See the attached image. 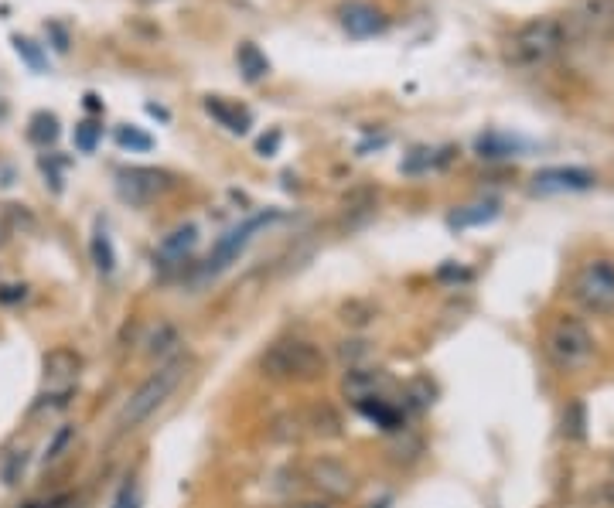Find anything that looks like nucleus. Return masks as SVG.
<instances>
[{
    "mask_svg": "<svg viewBox=\"0 0 614 508\" xmlns=\"http://www.w3.org/2000/svg\"><path fill=\"white\" fill-rule=\"evenodd\" d=\"M188 365H192V358L188 355H174L171 362L157 365L151 376L130 393L127 403H123L120 416H116V430L127 433V430H137L144 420H151V416L168 403V396L174 393V389L181 386V379L188 376Z\"/></svg>",
    "mask_w": 614,
    "mask_h": 508,
    "instance_id": "obj_1",
    "label": "nucleus"
},
{
    "mask_svg": "<svg viewBox=\"0 0 614 508\" xmlns=\"http://www.w3.org/2000/svg\"><path fill=\"white\" fill-rule=\"evenodd\" d=\"M260 372L273 382H318L328 372V358L311 341H273L260 355Z\"/></svg>",
    "mask_w": 614,
    "mask_h": 508,
    "instance_id": "obj_2",
    "label": "nucleus"
},
{
    "mask_svg": "<svg viewBox=\"0 0 614 508\" xmlns=\"http://www.w3.org/2000/svg\"><path fill=\"white\" fill-rule=\"evenodd\" d=\"M563 48V24L553 18H536L529 24H522L509 45V55L516 65H526V69H536V65H546L560 55Z\"/></svg>",
    "mask_w": 614,
    "mask_h": 508,
    "instance_id": "obj_3",
    "label": "nucleus"
},
{
    "mask_svg": "<svg viewBox=\"0 0 614 508\" xmlns=\"http://www.w3.org/2000/svg\"><path fill=\"white\" fill-rule=\"evenodd\" d=\"M546 352H550L553 365L563 372L584 369L587 362L594 358V338L587 331L584 321L577 318H560L546 335Z\"/></svg>",
    "mask_w": 614,
    "mask_h": 508,
    "instance_id": "obj_4",
    "label": "nucleus"
},
{
    "mask_svg": "<svg viewBox=\"0 0 614 508\" xmlns=\"http://www.w3.org/2000/svg\"><path fill=\"white\" fill-rule=\"evenodd\" d=\"M574 297L584 311L611 314L614 311V266L604 260L587 263L574 277Z\"/></svg>",
    "mask_w": 614,
    "mask_h": 508,
    "instance_id": "obj_5",
    "label": "nucleus"
},
{
    "mask_svg": "<svg viewBox=\"0 0 614 508\" xmlns=\"http://www.w3.org/2000/svg\"><path fill=\"white\" fill-rule=\"evenodd\" d=\"M277 219H280V212H256V215H250V219L243 222V226L229 229L226 236H222L219 243H215L212 256H209V266H205V273H212V277H215V273H222L232 260H236L239 253H243L246 246H250V239L256 236V232L267 229L270 222H277Z\"/></svg>",
    "mask_w": 614,
    "mask_h": 508,
    "instance_id": "obj_6",
    "label": "nucleus"
},
{
    "mask_svg": "<svg viewBox=\"0 0 614 508\" xmlns=\"http://www.w3.org/2000/svg\"><path fill=\"white\" fill-rule=\"evenodd\" d=\"M171 174L157 171V168H123L116 171V191H120L123 202L130 205H147L154 198H161L164 191H171Z\"/></svg>",
    "mask_w": 614,
    "mask_h": 508,
    "instance_id": "obj_7",
    "label": "nucleus"
},
{
    "mask_svg": "<svg viewBox=\"0 0 614 508\" xmlns=\"http://www.w3.org/2000/svg\"><path fill=\"white\" fill-rule=\"evenodd\" d=\"M307 481L328 498H348L355 491V474L338 457H314L307 464Z\"/></svg>",
    "mask_w": 614,
    "mask_h": 508,
    "instance_id": "obj_8",
    "label": "nucleus"
},
{
    "mask_svg": "<svg viewBox=\"0 0 614 508\" xmlns=\"http://www.w3.org/2000/svg\"><path fill=\"white\" fill-rule=\"evenodd\" d=\"M574 21L587 38L614 41V0H577Z\"/></svg>",
    "mask_w": 614,
    "mask_h": 508,
    "instance_id": "obj_9",
    "label": "nucleus"
},
{
    "mask_svg": "<svg viewBox=\"0 0 614 508\" xmlns=\"http://www.w3.org/2000/svg\"><path fill=\"white\" fill-rule=\"evenodd\" d=\"M41 372H45L48 389L55 393H72V382L79 379L82 372V355L72 352V348H52L41 362Z\"/></svg>",
    "mask_w": 614,
    "mask_h": 508,
    "instance_id": "obj_10",
    "label": "nucleus"
},
{
    "mask_svg": "<svg viewBox=\"0 0 614 508\" xmlns=\"http://www.w3.org/2000/svg\"><path fill=\"white\" fill-rule=\"evenodd\" d=\"M338 21H342V28L352 38H372L386 31V14L379 7L365 4V0H348V4H342Z\"/></svg>",
    "mask_w": 614,
    "mask_h": 508,
    "instance_id": "obj_11",
    "label": "nucleus"
},
{
    "mask_svg": "<svg viewBox=\"0 0 614 508\" xmlns=\"http://www.w3.org/2000/svg\"><path fill=\"white\" fill-rule=\"evenodd\" d=\"M539 195H560V191H587L594 188V174L584 168H546L533 178Z\"/></svg>",
    "mask_w": 614,
    "mask_h": 508,
    "instance_id": "obj_12",
    "label": "nucleus"
},
{
    "mask_svg": "<svg viewBox=\"0 0 614 508\" xmlns=\"http://www.w3.org/2000/svg\"><path fill=\"white\" fill-rule=\"evenodd\" d=\"M195 246H198V226H178L174 232H168V236L161 239V246H157V253H154V263L157 266H164V270H171V266H181L188 260V256L195 253Z\"/></svg>",
    "mask_w": 614,
    "mask_h": 508,
    "instance_id": "obj_13",
    "label": "nucleus"
},
{
    "mask_svg": "<svg viewBox=\"0 0 614 508\" xmlns=\"http://www.w3.org/2000/svg\"><path fill=\"white\" fill-rule=\"evenodd\" d=\"M342 389L348 399L362 403V399H379L389 389V376L383 369H348L342 379Z\"/></svg>",
    "mask_w": 614,
    "mask_h": 508,
    "instance_id": "obj_14",
    "label": "nucleus"
},
{
    "mask_svg": "<svg viewBox=\"0 0 614 508\" xmlns=\"http://www.w3.org/2000/svg\"><path fill=\"white\" fill-rule=\"evenodd\" d=\"M301 423H304V433H311V437H321V440L342 437V416L328 403H311L301 413Z\"/></svg>",
    "mask_w": 614,
    "mask_h": 508,
    "instance_id": "obj_15",
    "label": "nucleus"
},
{
    "mask_svg": "<svg viewBox=\"0 0 614 508\" xmlns=\"http://www.w3.org/2000/svg\"><path fill=\"white\" fill-rule=\"evenodd\" d=\"M205 110H209L215 120H219L222 127L232 130V133H246V130H250V113H246L243 106H232V103H226V99L209 96V99H205Z\"/></svg>",
    "mask_w": 614,
    "mask_h": 508,
    "instance_id": "obj_16",
    "label": "nucleus"
},
{
    "mask_svg": "<svg viewBox=\"0 0 614 508\" xmlns=\"http://www.w3.org/2000/svg\"><path fill=\"white\" fill-rule=\"evenodd\" d=\"M236 62H239V72H243V79H246V82H260V79L270 72L267 55H263L260 48L253 45V41H243V45H239Z\"/></svg>",
    "mask_w": 614,
    "mask_h": 508,
    "instance_id": "obj_17",
    "label": "nucleus"
},
{
    "mask_svg": "<svg viewBox=\"0 0 614 508\" xmlns=\"http://www.w3.org/2000/svg\"><path fill=\"white\" fill-rule=\"evenodd\" d=\"M495 215H499V202H495V198H488V202H475V205H468V208H458V212L451 215V226L454 229L485 226V222H492Z\"/></svg>",
    "mask_w": 614,
    "mask_h": 508,
    "instance_id": "obj_18",
    "label": "nucleus"
},
{
    "mask_svg": "<svg viewBox=\"0 0 614 508\" xmlns=\"http://www.w3.org/2000/svg\"><path fill=\"white\" fill-rule=\"evenodd\" d=\"M355 406H359L362 416H369V420L379 423L383 430H400L403 427L400 410H393V406H389L383 396H379V399H362V403H355Z\"/></svg>",
    "mask_w": 614,
    "mask_h": 508,
    "instance_id": "obj_19",
    "label": "nucleus"
},
{
    "mask_svg": "<svg viewBox=\"0 0 614 508\" xmlns=\"http://www.w3.org/2000/svg\"><path fill=\"white\" fill-rule=\"evenodd\" d=\"M89 249H93L96 270H99V273H113L116 256H113V243H110V236H106V229H96V232H93V243H89Z\"/></svg>",
    "mask_w": 614,
    "mask_h": 508,
    "instance_id": "obj_20",
    "label": "nucleus"
},
{
    "mask_svg": "<svg viewBox=\"0 0 614 508\" xmlns=\"http://www.w3.org/2000/svg\"><path fill=\"white\" fill-rule=\"evenodd\" d=\"M519 147H522L519 140L499 137V133H488V137L478 140V154H481V157H509V154H516Z\"/></svg>",
    "mask_w": 614,
    "mask_h": 508,
    "instance_id": "obj_21",
    "label": "nucleus"
},
{
    "mask_svg": "<svg viewBox=\"0 0 614 508\" xmlns=\"http://www.w3.org/2000/svg\"><path fill=\"white\" fill-rule=\"evenodd\" d=\"M58 137V120L52 113H38L35 120H31V140L35 144H52Z\"/></svg>",
    "mask_w": 614,
    "mask_h": 508,
    "instance_id": "obj_22",
    "label": "nucleus"
},
{
    "mask_svg": "<svg viewBox=\"0 0 614 508\" xmlns=\"http://www.w3.org/2000/svg\"><path fill=\"white\" fill-rule=\"evenodd\" d=\"M178 345V331L171 328V324H161V328L151 335V345H147V355L157 358V355H168L171 348Z\"/></svg>",
    "mask_w": 614,
    "mask_h": 508,
    "instance_id": "obj_23",
    "label": "nucleus"
},
{
    "mask_svg": "<svg viewBox=\"0 0 614 508\" xmlns=\"http://www.w3.org/2000/svg\"><path fill=\"white\" fill-rule=\"evenodd\" d=\"M584 427H587L584 403H580V399H574V403L567 406V416H563V430H567V437L580 440V437H584Z\"/></svg>",
    "mask_w": 614,
    "mask_h": 508,
    "instance_id": "obj_24",
    "label": "nucleus"
},
{
    "mask_svg": "<svg viewBox=\"0 0 614 508\" xmlns=\"http://www.w3.org/2000/svg\"><path fill=\"white\" fill-rule=\"evenodd\" d=\"M372 318H376V311H372L369 304H362V301H348L342 307V321L348 324V328H365Z\"/></svg>",
    "mask_w": 614,
    "mask_h": 508,
    "instance_id": "obj_25",
    "label": "nucleus"
},
{
    "mask_svg": "<svg viewBox=\"0 0 614 508\" xmlns=\"http://www.w3.org/2000/svg\"><path fill=\"white\" fill-rule=\"evenodd\" d=\"M116 144H120V147H130V151H151L154 140L147 137V133L134 130V127H120V130H116Z\"/></svg>",
    "mask_w": 614,
    "mask_h": 508,
    "instance_id": "obj_26",
    "label": "nucleus"
},
{
    "mask_svg": "<svg viewBox=\"0 0 614 508\" xmlns=\"http://www.w3.org/2000/svg\"><path fill=\"white\" fill-rule=\"evenodd\" d=\"M99 133H103V127H99V123H93V120L79 123V127H76V147H79L82 154H93V151H96Z\"/></svg>",
    "mask_w": 614,
    "mask_h": 508,
    "instance_id": "obj_27",
    "label": "nucleus"
},
{
    "mask_svg": "<svg viewBox=\"0 0 614 508\" xmlns=\"http://www.w3.org/2000/svg\"><path fill=\"white\" fill-rule=\"evenodd\" d=\"M14 48H18V55H21L24 62H28L35 72H45V69H48L45 55L38 52V45H35V41H28V38H21V35H18V38H14Z\"/></svg>",
    "mask_w": 614,
    "mask_h": 508,
    "instance_id": "obj_28",
    "label": "nucleus"
},
{
    "mask_svg": "<svg viewBox=\"0 0 614 508\" xmlns=\"http://www.w3.org/2000/svg\"><path fill=\"white\" fill-rule=\"evenodd\" d=\"M24 468H28V454L24 451H14L11 457L4 461V468H0V478H4V485H18Z\"/></svg>",
    "mask_w": 614,
    "mask_h": 508,
    "instance_id": "obj_29",
    "label": "nucleus"
},
{
    "mask_svg": "<svg viewBox=\"0 0 614 508\" xmlns=\"http://www.w3.org/2000/svg\"><path fill=\"white\" fill-rule=\"evenodd\" d=\"M72 437H76V427H62V430H58L55 440H52V447H48V454H45V461H58L65 447L72 444Z\"/></svg>",
    "mask_w": 614,
    "mask_h": 508,
    "instance_id": "obj_30",
    "label": "nucleus"
},
{
    "mask_svg": "<svg viewBox=\"0 0 614 508\" xmlns=\"http://www.w3.org/2000/svg\"><path fill=\"white\" fill-rule=\"evenodd\" d=\"M430 164H434V154H430V151H413L410 161H403V171L406 174H417L423 168H430Z\"/></svg>",
    "mask_w": 614,
    "mask_h": 508,
    "instance_id": "obj_31",
    "label": "nucleus"
},
{
    "mask_svg": "<svg viewBox=\"0 0 614 508\" xmlns=\"http://www.w3.org/2000/svg\"><path fill=\"white\" fill-rule=\"evenodd\" d=\"M113 508H137V485H134V481H127V485L120 488V495H116Z\"/></svg>",
    "mask_w": 614,
    "mask_h": 508,
    "instance_id": "obj_32",
    "label": "nucleus"
},
{
    "mask_svg": "<svg viewBox=\"0 0 614 508\" xmlns=\"http://www.w3.org/2000/svg\"><path fill=\"white\" fill-rule=\"evenodd\" d=\"M0 301H4V304L24 301V287H0Z\"/></svg>",
    "mask_w": 614,
    "mask_h": 508,
    "instance_id": "obj_33",
    "label": "nucleus"
},
{
    "mask_svg": "<svg viewBox=\"0 0 614 508\" xmlns=\"http://www.w3.org/2000/svg\"><path fill=\"white\" fill-rule=\"evenodd\" d=\"M277 144H280V133H270V140L263 137V140H260V154H267V157H270L273 151H277Z\"/></svg>",
    "mask_w": 614,
    "mask_h": 508,
    "instance_id": "obj_34",
    "label": "nucleus"
},
{
    "mask_svg": "<svg viewBox=\"0 0 614 508\" xmlns=\"http://www.w3.org/2000/svg\"><path fill=\"white\" fill-rule=\"evenodd\" d=\"M65 505H69V498H52V502H31L28 508H65Z\"/></svg>",
    "mask_w": 614,
    "mask_h": 508,
    "instance_id": "obj_35",
    "label": "nucleus"
},
{
    "mask_svg": "<svg viewBox=\"0 0 614 508\" xmlns=\"http://www.w3.org/2000/svg\"><path fill=\"white\" fill-rule=\"evenodd\" d=\"M4 243H7V229L0 226V246H4Z\"/></svg>",
    "mask_w": 614,
    "mask_h": 508,
    "instance_id": "obj_36",
    "label": "nucleus"
},
{
    "mask_svg": "<svg viewBox=\"0 0 614 508\" xmlns=\"http://www.w3.org/2000/svg\"><path fill=\"white\" fill-rule=\"evenodd\" d=\"M297 508H321V505H297Z\"/></svg>",
    "mask_w": 614,
    "mask_h": 508,
    "instance_id": "obj_37",
    "label": "nucleus"
},
{
    "mask_svg": "<svg viewBox=\"0 0 614 508\" xmlns=\"http://www.w3.org/2000/svg\"><path fill=\"white\" fill-rule=\"evenodd\" d=\"M144 4H157V0H144Z\"/></svg>",
    "mask_w": 614,
    "mask_h": 508,
    "instance_id": "obj_38",
    "label": "nucleus"
}]
</instances>
